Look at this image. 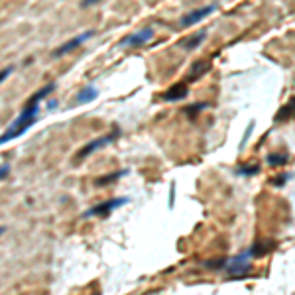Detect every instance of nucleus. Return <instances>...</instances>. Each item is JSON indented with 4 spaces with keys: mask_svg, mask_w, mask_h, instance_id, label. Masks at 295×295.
<instances>
[{
    "mask_svg": "<svg viewBox=\"0 0 295 295\" xmlns=\"http://www.w3.org/2000/svg\"><path fill=\"white\" fill-rule=\"evenodd\" d=\"M38 112H40V106H24V110L10 122V126L6 128L4 134H0V146L2 144H8L20 136H24L36 122L38 118Z\"/></svg>",
    "mask_w": 295,
    "mask_h": 295,
    "instance_id": "1",
    "label": "nucleus"
},
{
    "mask_svg": "<svg viewBox=\"0 0 295 295\" xmlns=\"http://www.w3.org/2000/svg\"><path fill=\"white\" fill-rule=\"evenodd\" d=\"M120 136V128H112L110 130V134H106V136H100V138H97V140H91L89 144H85L83 148H81V150L75 154V162H83L87 156H91L93 152H97V150H100V148H104V146H108L110 142H114L116 138Z\"/></svg>",
    "mask_w": 295,
    "mask_h": 295,
    "instance_id": "2",
    "label": "nucleus"
},
{
    "mask_svg": "<svg viewBox=\"0 0 295 295\" xmlns=\"http://www.w3.org/2000/svg\"><path fill=\"white\" fill-rule=\"evenodd\" d=\"M126 203H128V197H116V199L104 201V203H100V205L89 209L83 217H106V215H110L114 209H118V207H122V205H126Z\"/></svg>",
    "mask_w": 295,
    "mask_h": 295,
    "instance_id": "3",
    "label": "nucleus"
},
{
    "mask_svg": "<svg viewBox=\"0 0 295 295\" xmlns=\"http://www.w3.org/2000/svg\"><path fill=\"white\" fill-rule=\"evenodd\" d=\"M95 36V32L91 30V32H83V34H79V36H75V38H71L69 42H65L63 46H59L55 51H53V57H61V55H65V53H69V51H73V49H77L83 42H87V40H91Z\"/></svg>",
    "mask_w": 295,
    "mask_h": 295,
    "instance_id": "4",
    "label": "nucleus"
},
{
    "mask_svg": "<svg viewBox=\"0 0 295 295\" xmlns=\"http://www.w3.org/2000/svg\"><path fill=\"white\" fill-rule=\"evenodd\" d=\"M154 38V30L152 28H146V30H140V32H134L126 38L120 40V46H144L146 42H150Z\"/></svg>",
    "mask_w": 295,
    "mask_h": 295,
    "instance_id": "5",
    "label": "nucleus"
},
{
    "mask_svg": "<svg viewBox=\"0 0 295 295\" xmlns=\"http://www.w3.org/2000/svg\"><path fill=\"white\" fill-rule=\"evenodd\" d=\"M217 10V6L215 4H207V6H201V8H195L193 12H189L187 16H183V20H181V26L183 28H187V26H193V24H197V22H201L207 14H211V12H215Z\"/></svg>",
    "mask_w": 295,
    "mask_h": 295,
    "instance_id": "6",
    "label": "nucleus"
},
{
    "mask_svg": "<svg viewBox=\"0 0 295 295\" xmlns=\"http://www.w3.org/2000/svg\"><path fill=\"white\" fill-rule=\"evenodd\" d=\"M187 85L185 83H177V85H173V87H170L166 93H164V98L166 100H181V98H185L187 97Z\"/></svg>",
    "mask_w": 295,
    "mask_h": 295,
    "instance_id": "7",
    "label": "nucleus"
},
{
    "mask_svg": "<svg viewBox=\"0 0 295 295\" xmlns=\"http://www.w3.org/2000/svg\"><path fill=\"white\" fill-rule=\"evenodd\" d=\"M97 97H98L97 87H95V85H87L83 91H79V95H77V98H75V102H73V104H87V102L95 100Z\"/></svg>",
    "mask_w": 295,
    "mask_h": 295,
    "instance_id": "8",
    "label": "nucleus"
},
{
    "mask_svg": "<svg viewBox=\"0 0 295 295\" xmlns=\"http://www.w3.org/2000/svg\"><path fill=\"white\" fill-rule=\"evenodd\" d=\"M53 89H55V83H49V85H46L44 89H40L38 93H34V95L30 97V100L26 102V106H40V100H42V98H46V97H48V95H49Z\"/></svg>",
    "mask_w": 295,
    "mask_h": 295,
    "instance_id": "9",
    "label": "nucleus"
},
{
    "mask_svg": "<svg viewBox=\"0 0 295 295\" xmlns=\"http://www.w3.org/2000/svg\"><path fill=\"white\" fill-rule=\"evenodd\" d=\"M205 38H207V32H199V34H193V36L185 38V40L181 42V46H183L187 51H193V49H197V46H199Z\"/></svg>",
    "mask_w": 295,
    "mask_h": 295,
    "instance_id": "10",
    "label": "nucleus"
},
{
    "mask_svg": "<svg viewBox=\"0 0 295 295\" xmlns=\"http://www.w3.org/2000/svg\"><path fill=\"white\" fill-rule=\"evenodd\" d=\"M273 242H256L252 248H250V254H252V258H262V256H266L270 250H273Z\"/></svg>",
    "mask_w": 295,
    "mask_h": 295,
    "instance_id": "11",
    "label": "nucleus"
},
{
    "mask_svg": "<svg viewBox=\"0 0 295 295\" xmlns=\"http://www.w3.org/2000/svg\"><path fill=\"white\" fill-rule=\"evenodd\" d=\"M207 71H209V63H207V61H197V63H193V67H191V71H189V77H187V81L191 83V81H195L197 77L205 75Z\"/></svg>",
    "mask_w": 295,
    "mask_h": 295,
    "instance_id": "12",
    "label": "nucleus"
},
{
    "mask_svg": "<svg viewBox=\"0 0 295 295\" xmlns=\"http://www.w3.org/2000/svg\"><path fill=\"white\" fill-rule=\"evenodd\" d=\"M293 114H295V98H291V100L279 110V114L275 116V120H277V122H285V120L291 118Z\"/></svg>",
    "mask_w": 295,
    "mask_h": 295,
    "instance_id": "13",
    "label": "nucleus"
},
{
    "mask_svg": "<svg viewBox=\"0 0 295 295\" xmlns=\"http://www.w3.org/2000/svg\"><path fill=\"white\" fill-rule=\"evenodd\" d=\"M126 173H128L126 170H122V172H114V173H110V175H104V177H98V179H95V185H110V183L118 181L120 177H124Z\"/></svg>",
    "mask_w": 295,
    "mask_h": 295,
    "instance_id": "14",
    "label": "nucleus"
},
{
    "mask_svg": "<svg viewBox=\"0 0 295 295\" xmlns=\"http://www.w3.org/2000/svg\"><path fill=\"white\" fill-rule=\"evenodd\" d=\"M268 164L270 166H283V164H287V156L285 154H270Z\"/></svg>",
    "mask_w": 295,
    "mask_h": 295,
    "instance_id": "15",
    "label": "nucleus"
},
{
    "mask_svg": "<svg viewBox=\"0 0 295 295\" xmlns=\"http://www.w3.org/2000/svg\"><path fill=\"white\" fill-rule=\"evenodd\" d=\"M258 172H260V166H250V168L238 170V175H252V173H258Z\"/></svg>",
    "mask_w": 295,
    "mask_h": 295,
    "instance_id": "16",
    "label": "nucleus"
},
{
    "mask_svg": "<svg viewBox=\"0 0 295 295\" xmlns=\"http://www.w3.org/2000/svg\"><path fill=\"white\" fill-rule=\"evenodd\" d=\"M8 173H10V166H8V164L0 166V181H2V179H6V177H8Z\"/></svg>",
    "mask_w": 295,
    "mask_h": 295,
    "instance_id": "17",
    "label": "nucleus"
},
{
    "mask_svg": "<svg viewBox=\"0 0 295 295\" xmlns=\"http://www.w3.org/2000/svg\"><path fill=\"white\" fill-rule=\"evenodd\" d=\"M12 71H14V65H8L6 69H2V71H0V83H2V81H4V79H6V77L12 73Z\"/></svg>",
    "mask_w": 295,
    "mask_h": 295,
    "instance_id": "18",
    "label": "nucleus"
},
{
    "mask_svg": "<svg viewBox=\"0 0 295 295\" xmlns=\"http://www.w3.org/2000/svg\"><path fill=\"white\" fill-rule=\"evenodd\" d=\"M203 108H207V104H205V102H203V104H195V106L187 108V112H189V114L193 116V114H195V110H203Z\"/></svg>",
    "mask_w": 295,
    "mask_h": 295,
    "instance_id": "19",
    "label": "nucleus"
},
{
    "mask_svg": "<svg viewBox=\"0 0 295 295\" xmlns=\"http://www.w3.org/2000/svg\"><path fill=\"white\" fill-rule=\"evenodd\" d=\"M55 106H57V100H49V102H48V108H49V110L55 108Z\"/></svg>",
    "mask_w": 295,
    "mask_h": 295,
    "instance_id": "20",
    "label": "nucleus"
},
{
    "mask_svg": "<svg viewBox=\"0 0 295 295\" xmlns=\"http://www.w3.org/2000/svg\"><path fill=\"white\" fill-rule=\"evenodd\" d=\"M4 230H6L4 226H0V236H2V234H4Z\"/></svg>",
    "mask_w": 295,
    "mask_h": 295,
    "instance_id": "21",
    "label": "nucleus"
}]
</instances>
